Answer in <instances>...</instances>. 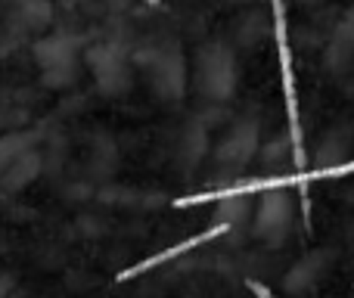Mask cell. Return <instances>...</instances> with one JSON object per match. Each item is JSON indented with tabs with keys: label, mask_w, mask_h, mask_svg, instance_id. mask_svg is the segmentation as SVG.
<instances>
[{
	"label": "cell",
	"mask_w": 354,
	"mask_h": 298,
	"mask_svg": "<svg viewBox=\"0 0 354 298\" xmlns=\"http://www.w3.org/2000/svg\"><path fill=\"white\" fill-rule=\"evenodd\" d=\"M249 289H252V292H255L258 298H274V295H270V292H268V289H264V286H258L255 280H249Z\"/></svg>",
	"instance_id": "cell-3"
},
{
	"label": "cell",
	"mask_w": 354,
	"mask_h": 298,
	"mask_svg": "<svg viewBox=\"0 0 354 298\" xmlns=\"http://www.w3.org/2000/svg\"><path fill=\"white\" fill-rule=\"evenodd\" d=\"M227 230H230V224H214V227H208V230H202V233H196V236L183 239V243L171 245V249H165V252H159V255H153V258H147V261H140V264H134V268H128L124 274H118V280H131V277L147 274V270L159 268V264L171 261V258H177V255H187V252H189V249H196V245L212 243L214 236H221V233H227Z\"/></svg>",
	"instance_id": "cell-1"
},
{
	"label": "cell",
	"mask_w": 354,
	"mask_h": 298,
	"mask_svg": "<svg viewBox=\"0 0 354 298\" xmlns=\"http://www.w3.org/2000/svg\"><path fill=\"white\" fill-rule=\"evenodd\" d=\"M72 41L68 37H47V41L37 44V62L47 75H66L72 72Z\"/></svg>",
	"instance_id": "cell-2"
}]
</instances>
